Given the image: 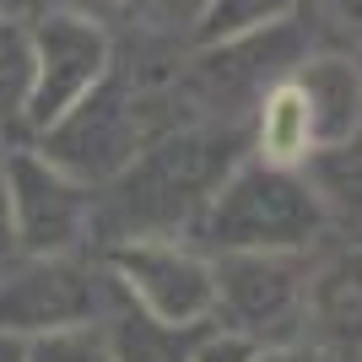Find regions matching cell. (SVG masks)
Instances as JSON below:
<instances>
[{
	"label": "cell",
	"mask_w": 362,
	"mask_h": 362,
	"mask_svg": "<svg viewBox=\"0 0 362 362\" xmlns=\"http://www.w3.org/2000/svg\"><path fill=\"white\" fill-rule=\"evenodd\" d=\"M249 141L243 130L184 124L146 141L114 179L98 189V233L108 238H184L222 173L238 163ZM98 243V249H103Z\"/></svg>",
	"instance_id": "cell-1"
},
{
	"label": "cell",
	"mask_w": 362,
	"mask_h": 362,
	"mask_svg": "<svg viewBox=\"0 0 362 362\" xmlns=\"http://www.w3.org/2000/svg\"><path fill=\"white\" fill-rule=\"evenodd\" d=\"M184 238L206 255H243V249H319L325 238H341V227L330 222L303 168H276L243 151L206 195Z\"/></svg>",
	"instance_id": "cell-2"
},
{
	"label": "cell",
	"mask_w": 362,
	"mask_h": 362,
	"mask_svg": "<svg viewBox=\"0 0 362 362\" xmlns=\"http://www.w3.org/2000/svg\"><path fill=\"white\" fill-rule=\"evenodd\" d=\"M319 249H243L211 255V325L265 341H292L308 330V298H314Z\"/></svg>",
	"instance_id": "cell-3"
},
{
	"label": "cell",
	"mask_w": 362,
	"mask_h": 362,
	"mask_svg": "<svg viewBox=\"0 0 362 362\" xmlns=\"http://www.w3.org/2000/svg\"><path fill=\"white\" fill-rule=\"evenodd\" d=\"M114 71V38L92 11L44 6L28 16V92L16 114V136L33 141L76 108L103 76Z\"/></svg>",
	"instance_id": "cell-4"
},
{
	"label": "cell",
	"mask_w": 362,
	"mask_h": 362,
	"mask_svg": "<svg viewBox=\"0 0 362 362\" xmlns=\"http://www.w3.org/2000/svg\"><path fill=\"white\" fill-rule=\"evenodd\" d=\"M114 281H108L98 249L92 255H6L0 259V330L49 335L71 325H103L114 314Z\"/></svg>",
	"instance_id": "cell-5"
},
{
	"label": "cell",
	"mask_w": 362,
	"mask_h": 362,
	"mask_svg": "<svg viewBox=\"0 0 362 362\" xmlns=\"http://www.w3.org/2000/svg\"><path fill=\"white\" fill-rule=\"evenodd\" d=\"M6 195H11V255H92L98 233V189L54 168L28 141L6 151Z\"/></svg>",
	"instance_id": "cell-6"
},
{
	"label": "cell",
	"mask_w": 362,
	"mask_h": 362,
	"mask_svg": "<svg viewBox=\"0 0 362 362\" xmlns=\"http://www.w3.org/2000/svg\"><path fill=\"white\" fill-rule=\"evenodd\" d=\"M98 259L114 292L157 325L189 330L211 319V255L189 238H108Z\"/></svg>",
	"instance_id": "cell-7"
},
{
	"label": "cell",
	"mask_w": 362,
	"mask_h": 362,
	"mask_svg": "<svg viewBox=\"0 0 362 362\" xmlns=\"http://www.w3.org/2000/svg\"><path fill=\"white\" fill-rule=\"evenodd\" d=\"M28 146L44 151L49 163L65 168L71 179L103 189V184L146 146V114H141V98L108 71L81 103L65 108L60 119L49 124L44 136H33Z\"/></svg>",
	"instance_id": "cell-8"
},
{
	"label": "cell",
	"mask_w": 362,
	"mask_h": 362,
	"mask_svg": "<svg viewBox=\"0 0 362 362\" xmlns=\"http://www.w3.org/2000/svg\"><path fill=\"white\" fill-rule=\"evenodd\" d=\"M243 141H249V157L276 163V168H303L319 151L314 114H308V98H303V87L292 81V71L276 76L271 87L249 103V130H243Z\"/></svg>",
	"instance_id": "cell-9"
},
{
	"label": "cell",
	"mask_w": 362,
	"mask_h": 362,
	"mask_svg": "<svg viewBox=\"0 0 362 362\" xmlns=\"http://www.w3.org/2000/svg\"><path fill=\"white\" fill-rule=\"evenodd\" d=\"M292 81H298L303 98H308V114H314L319 146L357 141V124H362L357 54H346V49H330V54H303V60L292 65Z\"/></svg>",
	"instance_id": "cell-10"
},
{
	"label": "cell",
	"mask_w": 362,
	"mask_h": 362,
	"mask_svg": "<svg viewBox=\"0 0 362 362\" xmlns=\"http://www.w3.org/2000/svg\"><path fill=\"white\" fill-rule=\"evenodd\" d=\"M108 346H114V362H189V341H195L200 325H157L130 303H114V314L103 319Z\"/></svg>",
	"instance_id": "cell-11"
},
{
	"label": "cell",
	"mask_w": 362,
	"mask_h": 362,
	"mask_svg": "<svg viewBox=\"0 0 362 362\" xmlns=\"http://www.w3.org/2000/svg\"><path fill=\"white\" fill-rule=\"evenodd\" d=\"M303 179L314 184V195L325 200L330 222L346 233L357 222V141H341V146H319L308 163H303Z\"/></svg>",
	"instance_id": "cell-12"
},
{
	"label": "cell",
	"mask_w": 362,
	"mask_h": 362,
	"mask_svg": "<svg viewBox=\"0 0 362 362\" xmlns=\"http://www.w3.org/2000/svg\"><path fill=\"white\" fill-rule=\"evenodd\" d=\"M298 6L303 0H200L195 33H200V44H222V38H238V33L287 22Z\"/></svg>",
	"instance_id": "cell-13"
},
{
	"label": "cell",
	"mask_w": 362,
	"mask_h": 362,
	"mask_svg": "<svg viewBox=\"0 0 362 362\" xmlns=\"http://www.w3.org/2000/svg\"><path fill=\"white\" fill-rule=\"evenodd\" d=\"M22 92H28V22L0 11V124L11 136L22 114Z\"/></svg>",
	"instance_id": "cell-14"
},
{
	"label": "cell",
	"mask_w": 362,
	"mask_h": 362,
	"mask_svg": "<svg viewBox=\"0 0 362 362\" xmlns=\"http://www.w3.org/2000/svg\"><path fill=\"white\" fill-rule=\"evenodd\" d=\"M28 362H114V346L103 325H71V330L33 335Z\"/></svg>",
	"instance_id": "cell-15"
},
{
	"label": "cell",
	"mask_w": 362,
	"mask_h": 362,
	"mask_svg": "<svg viewBox=\"0 0 362 362\" xmlns=\"http://www.w3.org/2000/svg\"><path fill=\"white\" fill-rule=\"evenodd\" d=\"M255 357V341L238 330H227V325H200L195 341H189V362H249Z\"/></svg>",
	"instance_id": "cell-16"
},
{
	"label": "cell",
	"mask_w": 362,
	"mask_h": 362,
	"mask_svg": "<svg viewBox=\"0 0 362 362\" xmlns=\"http://www.w3.org/2000/svg\"><path fill=\"white\" fill-rule=\"evenodd\" d=\"M249 362H335V357L319 346V341H308V335H292V341H265V346H255Z\"/></svg>",
	"instance_id": "cell-17"
},
{
	"label": "cell",
	"mask_w": 362,
	"mask_h": 362,
	"mask_svg": "<svg viewBox=\"0 0 362 362\" xmlns=\"http://www.w3.org/2000/svg\"><path fill=\"white\" fill-rule=\"evenodd\" d=\"M11 195H6V173H0V259L11 255Z\"/></svg>",
	"instance_id": "cell-18"
},
{
	"label": "cell",
	"mask_w": 362,
	"mask_h": 362,
	"mask_svg": "<svg viewBox=\"0 0 362 362\" xmlns=\"http://www.w3.org/2000/svg\"><path fill=\"white\" fill-rule=\"evenodd\" d=\"M0 362H28V341L11 330H0Z\"/></svg>",
	"instance_id": "cell-19"
},
{
	"label": "cell",
	"mask_w": 362,
	"mask_h": 362,
	"mask_svg": "<svg viewBox=\"0 0 362 362\" xmlns=\"http://www.w3.org/2000/svg\"><path fill=\"white\" fill-rule=\"evenodd\" d=\"M44 6H49V0H0V11L16 16V22H28V16H33V11H44Z\"/></svg>",
	"instance_id": "cell-20"
},
{
	"label": "cell",
	"mask_w": 362,
	"mask_h": 362,
	"mask_svg": "<svg viewBox=\"0 0 362 362\" xmlns=\"http://www.w3.org/2000/svg\"><path fill=\"white\" fill-rule=\"evenodd\" d=\"M87 6H98V11H114V6H141V0H87ZM173 6V0H168Z\"/></svg>",
	"instance_id": "cell-21"
},
{
	"label": "cell",
	"mask_w": 362,
	"mask_h": 362,
	"mask_svg": "<svg viewBox=\"0 0 362 362\" xmlns=\"http://www.w3.org/2000/svg\"><path fill=\"white\" fill-rule=\"evenodd\" d=\"M11 141H16V136L6 130V124H0V163H6V151H11Z\"/></svg>",
	"instance_id": "cell-22"
}]
</instances>
